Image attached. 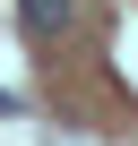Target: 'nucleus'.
<instances>
[{
  "label": "nucleus",
  "mask_w": 138,
  "mask_h": 146,
  "mask_svg": "<svg viewBox=\"0 0 138 146\" xmlns=\"http://www.w3.org/2000/svg\"><path fill=\"white\" fill-rule=\"evenodd\" d=\"M17 26H26V43H60L78 26V0H17Z\"/></svg>",
  "instance_id": "obj_1"
}]
</instances>
